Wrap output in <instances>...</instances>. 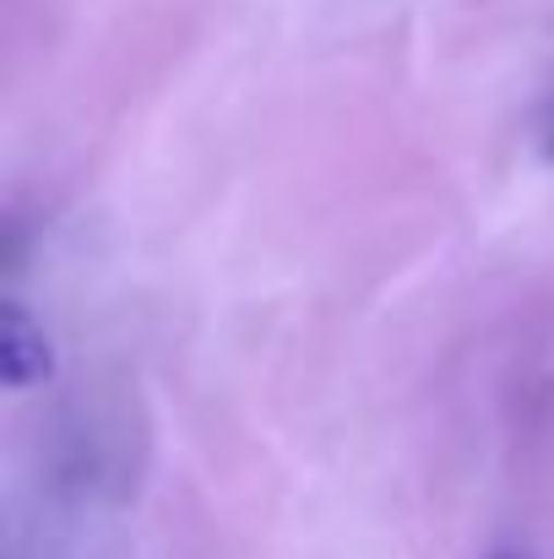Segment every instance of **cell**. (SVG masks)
<instances>
[{"mask_svg":"<svg viewBox=\"0 0 554 559\" xmlns=\"http://www.w3.org/2000/svg\"><path fill=\"white\" fill-rule=\"evenodd\" d=\"M0 370H5V385H16V391L44 385L55 374V348H49L44 326L27 316L22 299L0 305Z\"/></svg>","mask_w":554,"mask_h":559,"instance_id":"obj_1","label":"cell"},{"mask_svg":"<svg viewBox=\"0 0 554 559\" xmlns=\"http://www.w3.org/2000/svg\"><path fill=\"white\" fill-rule=\"evenodd\" d=\"M490 559H522V555H490Z\"/></svg>","mask_w":554,"mask_h":559,"instance_id":"obj_2","label":"cell"}]
</instances>
